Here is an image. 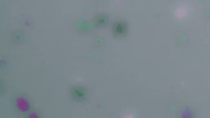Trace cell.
I'll use <instances>...</instances> for the list:
<instances>
[{
  "mask_svg": "<svg viewBox=\"0 0 210 118\" xmlns=\"http://www.w3.org/2000/svg\"><path fill=\"white\" fill-rule=\"evenodd\" d=\"M72 96L75 99H83L85 96V91L82 87H75L72 92Z\"/></svg>",
  "mask_w": 210,
  "mask_h": 118,
  "instance_id": "1",
  "label": "cell"
},
{
  "mask_svg": "<svg viewBox=\"0 0 210 118\" xmlns=\"http://www.w3.org/2000/svg\"><path fill=\"white\" fill-rule=\"evenodd\" d=\"M96 22L99 23V24H105L106 23V17L105 15H99L96 18Z\"/></svg>",
  "mask_w": 210,
  "mask_h": 118,
  "instance_id": "3",
  "label": "cell"
},
{
  "mask_svg": "<svg viewBox=\"0 0 210 118\" xmlns=\"http://www.w3.org/2000/svg\"><path fill=\"white\" fill-rule=\"evenodd\" d=\"M125 30H126V28H125V24H123L122 22L115 23V26H114V32L116 34H118V36H122V34H124Z\"/></svg>",
  "mask_w": 210,
  "mask_h": 118,
  "instance_id": "2",
  "label": "cell"
}]
</instances>
